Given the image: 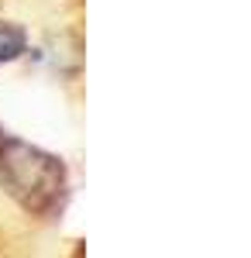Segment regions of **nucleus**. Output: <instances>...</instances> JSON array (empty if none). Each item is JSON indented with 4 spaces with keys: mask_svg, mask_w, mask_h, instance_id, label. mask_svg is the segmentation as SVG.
<instances>
[{
    "mask_svg": "<svg viewBox=\"0 0 251 258\" xmlns=\"http://www.w3.org/2000/svg\"><path fill=\"white\" fill-rule=\"evenodd\" d=\"M24 52V31L14 24H0V62H11Z\"/></svg>",
    "mask_w": 251,
    "mask_h": 258,
    "instance_id": "f03ea898",
    "label": "nucleus"
},
{
    "mask_svg": "<svg viewBox=\"0 0 251 258\" xmlns=\"http://www.w3.org/2000/svg\"><path fill=\"white\" fill-rule=\"evenodd\" d=\"M0 172L7 179L11 193L24 200L31 210H52L66 189V176L58 159L45 155L38 148L14 141L0 131Z\"/></svg>",
    "mask_w": 251,
    "mask_h": 258,
    "instance_id": "f257e3e1",
    "label": "nucleus"
}]
</instances>
